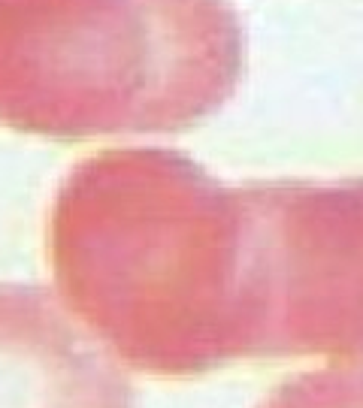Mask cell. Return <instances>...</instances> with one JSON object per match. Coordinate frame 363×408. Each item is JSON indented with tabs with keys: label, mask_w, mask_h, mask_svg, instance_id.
I'll use <instances>...</instances> for the list:
<instances>
[{
	"label": "cell",
	"mask_w": 363,
	"mask_h": 408,
	"mask_svg": "<svg viewBox=\"0 0 363 408\" xmlns=\"http://www.w3.org/2000/svg\"><path fill=\"white\" fill-rule=\"evenodd\" d=\"M279 408H363V372L312 378L290 390Z\"/></svg>",
	"instance_id": "1"
}]
</instances>
